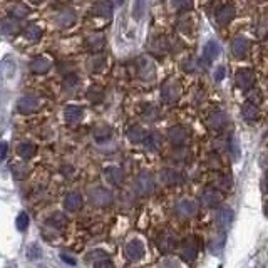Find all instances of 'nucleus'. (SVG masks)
Wrapping results in <instances>:
<instances>
[{
  "label": "nucleus",
  "mask_w": 268,
  "mask_h": 268,
  "mask_svg": "<svg viewBox=\"0 0 268 268\" xmlns=\"http://www.w3.org/2000/svg\"><path fill=\"white\" fill-rule=\"evenodd\" d=\"M143 117L149 122H154L159 119V109L154 106H143Z\"/></svg>",
  "instance_id": "nucleus-38"
},
{
  "label": "nucleus",
  "mask_w": 268,
  "mask_h": 268,
  "mask_svg": "<svg viewBox=\"0 0 268 268\" xmlns=\"http://www.w3.org/2000/svg\"><path fill=\"white\" fill-rule=\"evenodd\" d=\"M17 153H19L20 158L30 159V158H34V156H36L37 148L34 146L32 143H22V144H19V148H17Z\"/></svg>",
  "instance_id": "nucleus-32"
},
{
  "label": "nucleus",
  "mask_w": 268,
  "mask_h": 268,
  "mask_svg": "<svg viewBox=\"0 0 268 268\" xmlns=\"http://www.w3.org/2000/svg\"><path fill=\"white\" fill-rule=\"evenodd\" d=\"M199 210V205L193 199H181L180 203L175 206V213L178 218H183V220H188V218L196 216Z\"/></svg>",
  "instance_id": "nucleus-5"
},
{
  "label": "nucleus",
  "mask_w": 268,
  "mask_h": 268,
  "mask_svg": "<svg viewBox=\"0 0 268 268\" xmlns=\"http://www.w3.org/2000/svg\"><path fill=\"white\" fill-rule=\"evenodd\" d=\"M27 255H29L30 260H37V258H41L42 256V250L37 243H34L29 247V250H27Z\"/></svg>",
  "instance_id": "nucleus-45"
},
{
  "label": "nucleus",
  "mask_w": 268,
  "mask_h": 268,
  "mask_svg": "<svg viewBox=\"0 0 268 268\" xmlns=\"http://www.w3.org/2000/svg\"><path fill=\"white\" fill-rule=\"evenodd\" d=\"M178 25H180V30L181 32H189V22H178Z\"/></svg>",
  "instance_id": "nucleus-52"
},
{
  "label": "nucleus",
  "mask_w": 268,
  "mask_h": 268,
  "mask_svg": "<svg viewBox=\"0 0 268 268\" xmlns=\"http://www.w3.org/2000/svg\"><path fill=\"white\" fill-rule=\"evenodd\" d=\"M41 36H42V29L39 25H36V24H32V25H29L25 29V32H24V37H25V41L27 42H37L39 39H41Z\"/></svg>",
  "instance_id": "nucleus-36"
},
{
  "label": "nucleus",
  "mask_w": 268,
  "mask_h": 268,
  "mask_svg": "<svg viewBox=\"0 0 268 268\" xmlns=\"http://www.w3.org/2000/svg\"><path fill=\"white\" fill-rule=\"evenodd\" d=\"M76 14H74V10H71V9H65L62 10V12H59L57 15H55V24H57L60 29H67V27H71V25H74L76 24Z\"/></svg>",
  "instance_id": "nucleus-17"
},
{
  "label": "nucleus",
  "mask_w": 268,
  "mask_h": 268,
  "mask_svg": "<svg viewBox=\"0 0 268 268\" xmlns=\"http://www.w3.org/2000/svg\"><path fill=\"white\" fill-rule=\"evenodd\" d=\"M136 72H138V77L143 81H153L154 76H156V69H154V64L153 60L148 59V57H139L136 60Z\"/></svg>",
  "instance_id": "nucleus-4"
},
{
  "label": "nucleus",
  "mask_w": 268,
  "mask_h": 268,
  "mask_svg": "<svg viewBox=\"0 0 268 268\" xmlns=\"http://www.w3.org/2000/svg\"><path fill=\"white\" fill-rule=\"evenodd\" d=\"M106 62H108V57L104 54H99V52H94L91 57L87 60V67L94 72H99L104 69Z\"/></svg>",
  "instance_id": "nucleus-26"
},
{
  "label": "nucleus",
  "mask_w": 268,
  "mask_h": 268,
  "mask_svg": "<svg viewBox=\"0 0 268 268\" xmlns=\"http://www.w3.org/2000/svg\"><path fill=\"white\" fill-rule=\"evenodd\" d=\"M248 100H250V103H253V104H260V100H261L260 92L258 91H256V92H250Z\"/></svg>",
  "instance_id": "nucleus-49"
},
{
  "label": "nucleus",
  "mask_w": 268,
  "mask_h": 268,
  "mask_svg": "<svg viewBox=\"0 0 268 268\" xmlns=\"http://www.w3.org/2000/svg\"><path fill=\"white\" fill-rule=\"evenodd\" d=\"M196 67H203L201 65V60H194V59H188L183 62V69L186 72H194L196 71Z\"/></svg>",
  "instance_id": "nucleus-44"
},
{
  "label": "nucleus",
  "mask_w": 268,
  "mask_h": 268,
  "mask_svg": "<svg viewBox=\"0 0 268 268\" xmlns=\"http://www.w3.org/2000/svg\"><path fill=\"white\" fill-rule=\"evenodd\" d=\"M180 255H181V260L183 261H188V263H191V261L196 258L198 255V242L194 238H184L181 245H180Z\"/></svg>",
  "instance_id": "nucleus-6"
},
{
  "label": "nucleus",
  "mask_w": 268,
  "mask_h": 268,
  "mask_svg": "<svg viewBox=\"0 0 268 268\" xmlns=\"http://www.w3.org/2000/svg\"><path fill=\"white\" fill-rule=\"evenodd\" d=\"M15 226L19 231H25L27 226H29V215L25 213V211H22V213H19V216H17L15 220Z\"/></svg>",
  "instance_id": "nucleus-42"
},
{
  "label": "nucleus",
  "mask_w": 268,
  "mask_h": 268,
  "mask_svg": "<svg viewBox=\"0 0 268 268\" xmlns=\"http://www.w3.org/2000/svg\"><path fill=\"white\" fill-rule=\"evenodd\" d=\"M84 201H82V194L77 191H72L69 194H65L64 198V208L67 211H79L82 208Z\"/></svg>",
  "instance_id": "nucleus-18"
},
{
  "label": "nucleus",
  "mask_w": 268,
  "mask_h": 268,
  "mask_svg": "<svg viewBox=\"0 0 268 268\" xmlns=\"http://www.w3.org/2000/svg\"><path fill=\"white\" fill-rule=\"evenodd\" d=\"M39 108V97L34 94H25L17 100V109L20 114H32Z\"/></svg>",
  "instance_id": "nucleus-7"
},
{
  "label": "nucleus",
  "mask_w": 268,
  "mask_h": 268,
  "mask_svg": "<svg viewBox=\"0 0 268 268\" xmlns=\"http://www.w3.org/2000/svg\"><path fill=\"white\" fill-rule=\"evenodd\" d=\"M168 138H170L173 146L181 148L188 141V131H186V127H183V126H175L168 131Z\"/></svg>",
  "instance_id": "nucleus-9"
},
{
  "label": "nucleus",
  "mask_w": 268,
  "mask_h": 268,
  "mask_svg": "<svg viewBox=\"0 0 268 268\" xmlns=\"http://www.w3.org/2000/svg\"><path fill=\"white\" fill-rule=\"evenodd\" d=\"M52 67V62L46 57H39V59H34L30 62V71L34 74H46V72L50 71Z\"/></svg>",
  "instance_id": "nucleus-27"
},
{
  "label": "nucleus",
  "mask_w": 268,
  "mask_h": 268,
  "mask_svg": "<svg viewBox=\"0 0 268 268\" xmlns=\"http://www.w3.org/2000/svg\"><path fill=\"white\" fill-rule=\"evenodd\" d=\"M104 36H100V34H94V36L87 37L86 41V46L91 52H100L104 49Z\"/></svg>",
  "instance_id": "nucleus-30"
},
{
  "label": "nucleus",
  "mask_w": 268,
  "mask_h": 268,
  "mask_svg": "<svg viewBox=\"0 0 268 268\" xmlns=\"http://www.w3.org/2000/svg\"><path fill=\"white\" fill-rule=\"evenodd\" d=\"M180 96H181V84L176 77H171V79L163 82V86H161V99L164 103L168 104L176 103L180 99Z\"/></svg>",
  "instance_id": "nucleus-1"
},
{
  "label": "nucleus",
  "mask_w": 268,
  "mask_h": 268,
  "mask_svg": "<svg viewBox=\"0 0 268 268\" xmlns=\"http://www.w3.org/2000/svg\"><path fill=\"white\" fill-rule=\"evenodd\" d=\"M171 5L176 12H188V10L193 9L194 2L193 0H171Z\"/></svg>",
  "instance_id": "nucleus-39"
},
{
  "label": "nucleus",
  "mask_w": 268,
  "mask_h": 268,
  "mask_svg": "<svg viewBox=\"0 0 268 268\" xmlns=\"http://www.w3.org/2000/svg\"><path fill=\"white\" fill-rule=\"evenodd\" d=\"M233 221V210L230 208H221L218 210V213L215 215V225L220 231H225L230 223Z\"/></svg>",
  "instance_id": "nucleus-14"
},
{
  "label": "nucleus",
  "mask_w": 268,
  "mask_h": 268,
  "mask_svg": "<svg viewBox=\"0 0 268 268\" xmlns=\"http://www.w3.org/2000/svg\"><path fill=\"white\" fill-rule=\"evenodd\" d=\"M146 9H148V0H134L132 12H134V17H136L138 20L143 19V15L146 14Z\"/></svg>",
  "instance_id": "nucleus-40"
},
{
  "label": "nucleus",
  "mask_w": 268,
  "mask_h": 268,
  "mask_svg": "<svg viewBox=\"0 0 268 268\" xmlns=\"http://www.w3.org/2000/svg\"><path fill=\"white\" fill-rule=\"evenodd\" d=\"M234 81H237V86L240 89L247 91V89H250L255 84L256 76H255V72L251 69H240L237 72V76H234Z\"/></svg>",
  "instance_id": "nucleus-8"
},
{
  "label": "nucleus",
  "mask_w": 268,
  "mask_h": 268,
  "mask_svg": "<svg viewBox=\"0 0 268 268\" xmlns=\"http://www.w3.org/2000/svg\"><path fill=\"white\" fill-rule=\"evenodd\" d=\"M9 14L12 17H15V19H24V17H27L30 14V10L24 4H14V5H10L9 7Z\"/></svg>",
  "instance_id": "nucleus-35"
},
{
  "label": "nucleus",
  "mask_w": 268,
  "mask_h": 268,
  "mask_svg": "<svg viewBox=\"0 0 268 268\" xmlns=\"http://www.w3.org/2000/svg\"><path fill=\"white\" fill-rule=\"evenodd\" d=\"M30 2H34V4H41V2H44V0H30Z\"/></svg>",
  "instance_id": "nucleus-54"
},
{
  "label": "nucleus",
  "mask_w": 268,
  "mask_h": 268,
  "mask_svg": "<svg viewBox=\"0 0 268 268\" xmlns=\"http://www.w3.org/2000/svg\"><path fill=\"white\" fill-rule=\"evenodd\" d=\"M87 99L94 104H99L104 100V89L99 86H91L87 89Z\"/></svg>",
  "instance_id": "nucleus-34"
},
{
  "label": "nucleus",
  "mask_w": 268,
  "mask_h": 268,
  "mask_svg": "<svg viewBox=\"0 0 268 268\" xmlns=\"http://www.w3.org/2000/svg\"><path fill=\"white\" fill-rule=\"evenodd\" d=\"M226 122H228V116L220 111V113H215V114L210 116L208 127H210V129H213V131H220V129H223V127L226 126Z\"/></svg>",
  "instance_id": "nucleus-23"
},
{
  "label": "nucleus",
  "mask_w": 268,
  "mask_h": 268,
  "mask_svg": "<svg viewBox=\"0 0 268 268\" xmlns=\"http://www.w3.org/2000/svg\"><path fill=\"white\" fill-rule=\"evenodd\" d=\"M20 32V24L15 20V17L10 15L9 19L2 20V34L4 36H17Z\"/></svg>",
  "instance_id": "nucleus-25"
},
{
  "label": "nucleus",
  "mask_w": 268,
  "mask_h": 268,
  "mask_svg": "<svg viewBox=\"0 0 268 268\" xmlns=\"http://www.w3.org/2000/svg\"><path fill=\"white\" fill-rule=\"evenodd\" d=\"M126 255L131 261L141 260L144 255V245L139 242V240H131V242L126 245Z\"/></svg>",
  "instance_id": "nucleus-16"
},
{
  "label": "nucleus",
  "mask_w": 268,
  "mask_h": 268,
  "mask_svg": "<svg viewBox=\"0 0 268 268\" xmlns=\"http://www.w3.org/2000/svg\"><path fill=\"white\" fill-rule=\"evenodd\" d=\"M149 136V134L143 129L139 124H134L129 127V131H127V138H129V141L134 143V144H139V143H144L146 141V138Z\"/></svg>",
  "instance_id": "nucleus-22"
},
{
  "label": "nucleus",
  "mask_w": 268,
  "mask_h": 268,
  "mask_svg": "<svg viewBox=\"0 0 268 268\" xmlns=\"http://www.w3.org/2000/svg\"><path fill=\"white\" fill-rule=\"evenodd\" d=\"M233 17H234V9L231 7V5H225V7H221L220 10H218L216 22L220 25H226L233 20Z\"/></svg>",
  "instance_id": "nucleus-28"
},
{
  "label": "nucleus",
  "mask_w": 268,
  "mask_h": 268,
  "mask_svg": "<svg viewBox=\"0 0 268 268\" xmlns=\"http://www.w3.org/2000/svg\"><path fill=\"white\" fill-rule=\"evenodd\" d=\"M84 116V111L79 106H67L65 111H64V117L65 121L69 122V124H76V122H79Z\"/></svg>",
  "instance_id": "nucleus-24"
},
{
  "label": "nucleus",
  "mask_w": 268,
  "mask_h": 268,
  "mask_svg": "<svg viewBox=\"0 0 268 268\" xmlns=\"http://www.w3.org/2000/svg\"><path fill=\"white\" fill-rule=\"evenodd\" d=\"M91 12L99 17H111L113 15V4H111V0H97L92 5Z\"/></svg>",
  "instance_id": "nucleus-20"
},
{
  "label": "nucleus",
  "mask_w": 268,
  "mask_h": 268,
  "mask_svg": "<svg viewBox=\"0 0 268 268\" xmlns=\"http://www.w3.org/2000/svg\"><path fill=\"white\" fill-rule=\"evenodd\" d=\"M266 215H268V210H266Z\"/></svg>",
  "instance_id": "nucleus-56"
},
{
  "label": "nucleus",
  "mask_w": 268,
  "mask_h": 268,
  "mask_svg": "<svg viewBox=\"0 0 268 268\" xmlns=\"http://www.w3.org/2000/svg\"><path fill=\"white\" fill-rule=\"evenodd\" d=\"M99 258H108V255L104 253V251H100V250H96V251H91L89 253V256H87V260H91V261H99Z\"/></svg>",
  "instance_id": "nucleus-46"
},
{
  "label": "nucleus",
  "mask_w": 268,
  "mask_h": 268,
  "mask_svg": "<svg viewBox=\"0 0 268 268\" xmlns=\"http://www.w3.org/2000/svg\"><path fill=\"white\" fill-rule=\"evenodd\" d=\"M208 166L210 168H216V170H218V168L221 166L220 158H218V156H210V158H208Z\"/></svg>",
  "instance_id": "nucleus-48"
},
{
  "label": "nucleus",
  "mask_w": 268,
  "mask_h": 268,
  "mask_svg": "<svg viewBox=\"0 0 268 268\" xmlns=\"http://www.w3.org/2000/svg\"><path fill=\"white\" fill-rule=\"evenodd\" d=\"M158 248L163 251V253H171V251H175L178 248V238H176V234H173L170 231H164L158 238Z\"/></svg>",
  "instance_id": "nucleus-11"
},
{
  "label": "nucleus",
  "mask_w": 268,
  "mask_h": 268,
  "mask_svg": "<svg viewBox=\"0 0 268 268\" xmlns=\"http://www.w3.org/2000/svg\"><path fill=\"white\" fill-rule=\"evenodd\" d=\"M220 52H221V47L216 41L206 42V46L203 49V60H201V65H210L218 55H220Z\"/></svg>",
  "instance_id": "nucleus-12"
},
{
  "label": "nucleus",
  "mask_w": 268,
  "mask_h": 268,
  "mask_svg": "<svg viewBox=\"0 0 268 268\" xmlns=\"http://www.w3.org/2000/svg\"><path fill=\"white\" fill-rule=\"evenodd\" d=\"M60 258H62L65 263H69V265H76V260L74 258H71L69 255L65 253V251H62V253H60Z\"/></svg>",
  "instance_id": "nucleus-51"
},
{
  "label": "nucleus",
  "mask_w": 268,
  "mask_h": 268,
  "mask_svg": "<svg viewBox=\"0 0 268 268\" xmlns=\"http://www.w3.org/2000/svg\"><path fill=\"white\" fill-rule=\"evenodd\" d=\"M258 104H253V103H248L243 106L242 108V116H243V119L250 122V124H253V122L258 121V117H260V113H258V108H256Z\"/></svg>",
  "instance_id": "nucleus-21"
},
{
  "label": "nucleus",
  "mask_w": 268,
  "mask_h": 268,
  "mask_svg": "<svg viewBox=\"0 0 268 268\" xmlns=\"http://www.w3.org/2000/svg\"><path fill=\"white\" fill-rule=\"evenodd\" d=\"M159 181L164 186H175V184H180L183 181V175L178 170H173V168H166L159 173Z\"/></svg>",
  "instance_id": "nucleus-10"
},
{
  "label": "nucleus",
  "mask_w": 268,
  "mask_h": 268,
  "mask_svg": "<svg viewBox=\"0 0 268 268\" xmlns=\"http://www.w3.org/2000/svg\"><path fill=\"white\" fill-rule=\"evenodd\" d=\"M223 76H225V67H218L216 72H215V81H221L223 79Z\"/></svg>",
  "instance_id": "nucleus-50"
},
{
  "label": "nucleus",
  "mask_w": 268,
  "mask_h": 268,
  "mask_svg": "<svg viewBox=\"0 0 268 268\" xmlns=\"http://www.w3.org/2000/svg\"><path fill=\"white\" fill-rule=\"evenodd\" d=\"M92 134H94V139H96L97 143H104V141H109L111 136H113V129L106 124H99L94 127Z\"/></svg>",
  "instance_id": "nucleus-31"
},
{
  "label": "nucleus",
  "mask_w": 268,
  "mask_h": 268,
  "mask_svg": "<svg viewBox=\"0 0 268 268\" xmlns=\"http://www.w3.org/2000/svg\"><path fill=\"white\" fill-rule=\"evenodd\" d=\"M7 158V143L2 144V159Z\"/></svg>",
  "instance_id": "nucleus-53"
},
{
  "label": "nucleus",
  "mask_w": 268,
  "mask_h": 268,
  "mask_svg": "<svg viewBox=\"0 0 268 268\" xmlns=\"http://www.w3.org/2000/svg\"><path fill=\"white\" fill-rule=\"evenodd\" d=\"M46 225L50 228H55V230H64L67 225V218L62 213H52L46 220Z\"/></svg>",
  "instance_id": "nucleus-29"
},
{
  "label": "nucleus",
  "mask_w": 268,
  "mask_h": 268,
  "mask_svg": "<svg viewBox=\"0 0 268 268\" xmlns=\"http://www.w3.org/2000/svg\"><path fill=\"white\" fill-rule=\"evenodd\" d=\"M170 49V46H168V41H164V39H156V41H153V44L149 46V50L151 52H164V50Z\"/></svg>",
  "instance_id": "nucleus-41"
},
{
  "label": "nucleus",
  "mask_w": 268,
  "mask_h": 268,
  "mask_svg": "<svg viewBox=\"0 0 268 268\" xmlns=\"http://www.w3.org/2000/svg\"><path fill=\"white\" fill-rule=\"evenodd\" d=\"M89 199H91V203L94 206H99V208H106V206L113 205L114 196H113V193H111L109 189L96 186V188L89 189Z\"/></svg>",
  "instance_id": "nucleus-2"
},
{
  "label": "nucleus",
  "mask_w": 268,
  "mask_h": 268,
  "mask_svg": "<svg viewBox=\"0 0 268 268\" xmlns=\"http://www.w3.org/2000/svg\"><path fill=\"white\" fill-rule=\"evenodd\" d=\"M79 86V77H77L74 72H71V74H67L65 76V79H64V87L65 89H74Z\"/></svg>",
  "instance_id": "nucleus-43"
},
{
  "label": "nucleus",
  "mask_w": 268,
  "mask_h": 268,
  "mask_svg": "<svg viewBox=\"0 0 268 268\" xmlns=\"http://www.w3.org/2000/svg\"><path fill=\"white\" fill-rule=\"evenodd\" d=\"M60 173H62V176H65V178H72V173H74V168H72L71 164H64L62 168H60Z\"/></svg>",
  "instance_id": "nucleus-47"
},
{
  "label": "nucleus",
  "mask_w": 268,
  "mask_h": 268,
  "mask_svg": "<svg viewBox=\"0 0 268 268\" xmlns=\"http://www.w3.org/2000/svg\"><path fill=\"white\" fill-rule=\"evenodd\" d=\"M116 2H117V4H119V5H121V4H124V0H116Z\"/></svg>",
  "instance_id": "nucleus-55"
},
{
  "label": "nucleus",
  "mask_w": 268,
  "mask_h": 268,
  "mask_svg": "<svg viewBox=\"0 0 268 268\" xmlns=\"http://www.w3.org/2000/svg\"><path fill=\"white\" fill-rule=\"evenodd\" d=\"M29 166H27V163H17L12 166V175L15 180H24V178H27V175H29Z\"/></svg>",
  "instance_id": "nucleus-37"
},
{
  "label": "nucleus",
  "mask_w": 268,
  "mask_h": 268,
  "mask_svg": "<svg viewBox=\"0 0 268 268\" xmlns=\"http://www.w3.org/2000/svg\"><path fill=\"white\" fill-rule=\"evenodd\" d=\"M153 191H154L153 176H151L149 173H141V175L136 178V181H134V193H136L138 196L146 198Z\"/></svg>",
  "instance_id": "nucleus-3"
},
{
  "label": "nucleus",
  "mask_w": 268,
  "mask_h": 268,
  "mask_svg": "<svg viewBox=\"0 0 268 268\" xmlns=\"http://www.w3.org/2000/svg\"><path fill=\"white\" fill-rule=\"evenodd\" d=\"M250 52V41L245 37H237L231 44V54L237 59L247 57V54Z\"/></svg>",
  "instance_id": "nucleus-15"
},
{
  "label": "nucleus",
  "mask_w": 268,
  "mask_h": 268,
  "mask_svg": "<svg viewBox=\"0 0 268 268\" xmlns=\"http://www.w3.org/2000/svg\"><path fill=\"white\" fill-rule=\"evenodd\" d=\"M104 176L108 183H111L113 186H119V184L124 181V173H122L121 168H116V166H109L104 170Z\"/></svg>",
  "instance_id": "nucleus-19"
},
{
  "label": "nucleus",
  "mask_w": 268,
  "mask_h": 268,
  "mask_svg": "<svg viewBox=\"0 0 268 268\" xmlns=\"http://www.w3.org/2000/svg\"><path fill=\"white\" fill-rule=\"evenodd\" d=\"M161 143H163V136H161L159 132H151L146 138V141H144L146 149L149 151H158L161 148Z\"/></svg>",
  "instance_id": "nucleus-33"
},
{
  "label": "nucleus",
  "mask_w": 268,
  "mask_h": 268,
  "mask_svg": "<svg viewBox=\"0 0 268 268\" xmlns=\"http://www.w3.org/2000/svg\"><path fill=\"white\" fill-rule=\"evenodd\" d=\"M221 201H223V194L218 191L216 188L205 189L203 194H201V203H203L205 206H208V208H216Z\"/></svg>",
  "instance_id": "nucleus-13"
}]
</instances>
